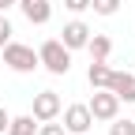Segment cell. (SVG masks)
<instances>
[{"label":"cell","mask_w":135,"mask_h":135,"mask_svg":"<svg viewBox=\"0 0 135 135\" xmlns=\"http://www.w3.org/2000/svg\"><path fill=\"white\" fill-rule=\"evenodd\" d=\"M38 64L49 75H68L71 71V49H64L60 38H49V41L38 45Z\"/></svg>","instance_id":"6da1fadb"},{"label":"cell","mask_w":135,"mask_h":135,"mask_svg":"<svg viewBox=\"0 0 135 135\" xmlns=\"http://www.w3.org/2000/svg\"><path fill=\"white\" fill-rule=\"evenodd\" d=\"M0 53H4V64L11 68V71H19V75H30L34 68H41L38 64V49H30L23 41H8Z\"/></svg>","instance_id":"7a4b0ae2"},{"label":"cell","mask_w":135,"mask_h":135,"mask_svg":"<svg viewBox=\"0 0 135 135\" xmlns=\"http://www.w3.org/2000/svg\"><path fill=\"white\" fill-rule=\"evenodd\" d=\"M86 109H90V116H94V120H113V116H120V98H116L113 90H105V86H101V90H94V98L86 101Z\"/></svg>","instance_id":"3957f363"},{"label":"cell","mask_w":135,"mask_h":135,"mask_svg":"<svg viewBox=\"0 0 135 135\" xmlns=\"http://www.w3.org/2000/svg\"><path fill=\"white\" fill-rule=\"evenodd\" d=\"M60 109H64L60 94H56V90H41V94H34V113H30V116H34L38 124H45V120H56Z\"/></svg>","instance_id":"277c9868"},{"label":"cell","mask_w":135,"mask_h":135,"mask_svg":"<svg viewBox=\"0 0 135 135\" xmlns=\"http://www.w3.org/2000/svg\"><path fill=\"white\" fill-rule=\"evenodd\" d=\"M60 113H64V131H68V135H86L90 124H94V116H90L86 105H68V109H60Z\"/></svg>","instance_id":"5b68a950"},{"label":"cell","mask_w":135,"mask_h":135,"mask_svg":"<svg viewBox=\"0 0 135 135\" xmlns=\"http://www.w3.org/2000/svg\"><path fill=\"white\" fill-rule=\"evenodd\" d=\"M90 26L83 23V19H71V23H64V30H60V41H64V49H86V41H90Z\"/></svg>","instance_id":"8992f818"},{"label":"cell","mask_w":135,"mask_h":135,"mask_svg":"<svg viewBox=\"0 0 135 135\" xmlns=\"http://www.w3.org/2000/svg\"><path fill=\"white\" fill-rule=\"evenodd\" d=\"M15 8H23L30 26H45L49 19H53V0H19Z\"/></svg>","instance_id":"52a82bcc"},{"label":"cell","mask_w":135,"mask_h":135,"mask_svg":"<svg viewBox=\"0 0 135 135\" xmlns=\"http://www.w3.org/2000/svg\"><path fill=\"white\" fill-rule=\"evenodd\" d=\"M105 90H113L120 101H131V105H135V71H113Z\"/></svg>","instance_id":"ba28073f"},{"label":"cell","mask_w":135,"mask_h":135,"mask_svg":"<svg viewBox=\"0 0 135 135\" xmlns=\"http://www.w3.org/2000/svg\"><path fill=\"white\" fill-rule=\"evenodd\" d=\"M109 75H113V68H109V60H90V68H86V83L94 90H101V86H109Z\"/></svg>","instance_id":"9c48e42d"},{"label":"cell","mask_w":135,"mask_h":135,"mask_svg":"<svg viewBox=\"0 0 135 135\" xmlns=\"http://www.w3.org/2000/svg\"><path fill=\"white\" fill-rule=\"evenodd\" d=\"M86 53H90V60H109V53H113V38H109V34H90Z\"/></svg>","instance_id":"30bf717a"},{"label":"cell","mask_w":135,"mask_h":135,"mask_svg":"<svg viewBox=\"0 0 135 135\" xmlns=\"http://www.w3.org/2000/svg\"><path fill=\"white\" fill-rule=\"evenodd\" d=\"M8 131H11V135H34V131H38V120H34L30 113H23V116H11Z\"/></svg>","instance_id":"8fae6325"},{"label":"cell","mask_w":135,"mask_h":135,"mask_svg":"<svg viewBox=\"0 0 135 135\" xmlns=\"http://www.w3.org/2000/svg\"><path fill=\"white\" fill-rule=\"evenodd\" d=\"M109 135H135V120H131V116H124V120L113 116V120H109Z\"/></svg>","instance_id":"7c38bea8"},{"label":"cell","mask_w":135,"mask_h":135,"mask_svg":"<svg viewBox=\"0 0 135 135\" xmlns=\"http://www.w3.org/2000/svg\"><path fill=\"white\" fill-rule=\"evenodd\" d=\"M120 4H124V0H90V8H94L98 15H116Z\"/></svg>","instance_id":"4fadbf2b"},{"label":"cell","mask_w":135,"mask_h":135,"mask_svg":"<svg viewBox=\"0 0 135 135\" xmlns=\"http://www.w3.org/2000/svg\"><path fill=\"white\" fill-rule=\"evenodd\" d=\"M34 135H68V131H64V124H56V120H45V124H38Z\"/></svg>","instance_id":"5bb4252c"},{"label":"cell","mask_w":135,"mask_h":135,"mask_svg":"<svg viewBox=\"0 0 135 135\" xmlns=\"http://www.w3.org/2000/svg\"><path fill=\"white\" fill-rule=\"evenodd\" d=\"M11 34H15V30H11V23H8V15H0V49L11 41Z\"/></svg>","instance_id":"9a60e30c"},{"label":"cell","mask_w":135,"mask_h":135,"mask_svg":"<svg viewBox=\"0 0 135 135\" xmlns=\"http://www.w3.org/2000/svg\"><path fill=\"white\" fill-rule=\"evenodd\" d=\"M64 8L71 15H83V11H90V0H64Z\"/></svg>","instance_id":"2e32d148"},{"label":"cell","mask_w":135,"mask_h":135,"mask_svg":"<svg viewBox=\"0 0 135 135\" xmlns=\"http://www.w3.org/2000/svg\"><path fill=\"white\" fill-rule=\"evenodd\" d=\"M8 124H11V113H8L4 105H0V135H4V131H8Z\"/></svg>","instance_id":"e0dca14e"},{"label":"cell","mask_w":135,"mask_h":135,"mask_svg":"<svg viewBox=\"0 0 135 135\" xmlns=\"http://www.w3.org/2000/svg\"><path fill=\"white\" fill-rule=\"evenodd\" d=\"M15 4H19V0H0V15H8V11H11Z\"/></svg>","instance_id":"ac0fdd59"},{"label":"cell","mask_w":135,"mask_h":135,"mask_svg":"<svg viewBox=\"0 0 135 135\" xmlns=\"http://www.w3.org/2000/svg\"><path fill=\"white\" fill-rule=\"evenodd\" d=\"M131 71H135V60H131Z\"/></svg>","instance_id":"d6986e66"},{"label":"cell","mask_w":135,"mask_h":135,"mask_svg":"<svg viewBox=\"0 0 135 135\" xmlns=\"http://www.w3.org/2000/svg\"><path fill=\"white\" fill-rule=\"evenodd\" d=\"M4 135H11V131H4Z\"/></svg>","instance_id":"ffe728a7"},{"label":"cell","mask_w":135,"mask_h":135,"mask_svg":"<svg viewBox=\"0 0 135 135\" xmlns=\"http://www.w3.org/2000/svg\"><path fill=\"white\" fill-rule=\"evenodd\" d=\"M131 120H135V116H131Z\"/></svg>","instance_id":"44dd1931"},{"label":"cell","mask_w":135,"mask_h":135,"mask_svg":"<svg viewBox=\"0 0 135 135\" xmlns=\"http://www.w3.org/2000/svg\"><path fill=\"white\" fill-rule=\"evenodd\" d=\"M86 135H90V131H86Z\"/></svg>","instance_id":"7402d4cb"}]
</instances>
